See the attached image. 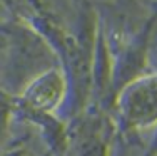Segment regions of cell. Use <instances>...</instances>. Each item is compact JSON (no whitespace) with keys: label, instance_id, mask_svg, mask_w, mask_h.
I'll list each match as a JSON object with an SVG mask.
<instances>
[{"label":"cell","instance_id":"obj_1","mask_svg":"<svg viewBox=\"0 0 157 156\" xmlns=\"http://www.w3.org/2000/svg\"><path fill=\"white\" fill-rule=\"evenodd\" d=\"M124 111L127 118L137 124L157 119V76L140 81L127 92Z\"/></svg>","mask_w":157,"mask_h":156},{"label":"cell","instance_id":"obj_2","mask_svg":"<svg viewBox=\"0 0 157 156\" xmlns=\"http://www.w3.org/2000/svg\"><path fill=\"white\" fill-rule=\"evenodd\" d=\"M62 79L57 72H48L33 81L27 92L29 102L42 109H50L59 102L62 94Z\"/></svg>","mask_w":157,"mask_h":156},{"label":"cell","instance_id":"obj_3","mask_svg":"<svg viewBox=\"0 0 157 156\" xmlns=\"http://www.w3.org/2000/svg\"><path fill=\"white\" fill-rule=\"evenodd\" d=\"M5 121H7V104L0 101V138H2L3 129H5Z\"/></svg>","mask_w":157,"mask_h":156},{"label":"cell","instance_id":"obj_4","mask_svg":"<svg viewBox=\"0 0 157 156\" xmlns=\"http://www.w3.org/2000/svg\"><path fill=\"white\" fill-rule=\"evenodd\" d=\"M7 5H9V3H7V0H0V10H5Z\"/></svg>","mask_w":157,"mask_h":156}]
</instances>
